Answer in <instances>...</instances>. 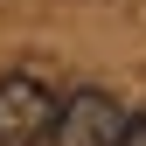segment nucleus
<instances>
[{"label":"nucleus","instance_id":"1","mask_svg":"<svg viewBox=\"0 0 146 146\" xmlns=\"http://www.w3.org/2000/svg\"><path fill=\"white\" fill-rule=\"evenodd\" d=\"M56 90L42 77H0V146H56Z\"/></svg>","mask_w":146,"mask_h":146},{"label":"nucleus","instance_id":"2","mask_svg":"<svg viewBox=\"0 0 146 146\" xmlns=\"http://www.w3.org/2000/svg\"><path fill=\"white\" fill-rule=\"evenodd\" d=\"M125 104L111 98V90H98V84H84V90H70L63 98V118H56V146H118L125 132Z\"/></svg>","mask_w":146,"mask_h":146},{"label":"nucleus","instance_id":"3","mask_svg":"<svg viewBox=\"0 0 146 146\" xmlns=\"http://www.w3.org/2000/svg\"><path fill=\"white\" fill-rule=\"evenodd\" d=\"M118 146H146V111H132V118H125V132H118Z\"/></svg>","mask_w":146,"mask_h":146}]
</instances>
